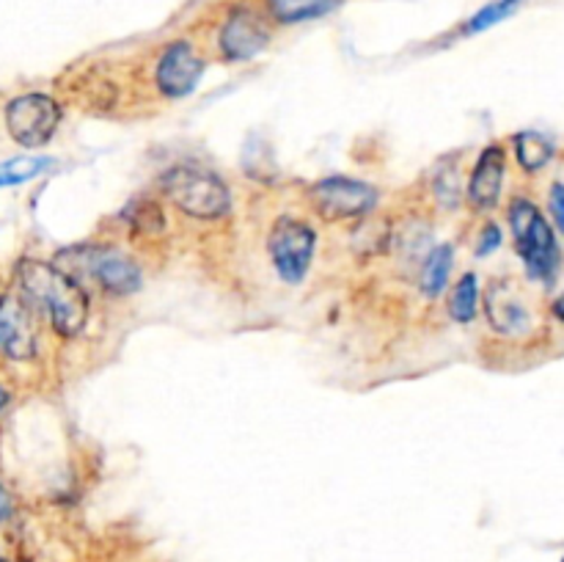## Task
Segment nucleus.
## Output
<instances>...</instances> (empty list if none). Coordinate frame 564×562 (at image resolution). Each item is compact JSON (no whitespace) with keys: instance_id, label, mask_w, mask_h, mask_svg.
<instances>
[{"instance_id":"nucleus-6","label":"nucleus","mask_w":564,"mask_h":562,"mask_svg":"<svg viewBox=\"0 0 564 562\" xmlns=\"http://www.w3.org/2000/svg\"><path fill=\"white\" fill-rule=\"evenodd\" d=\"M61 125V105L47 94H22L6 108V127L20 147H44Z\"/></svg>"},{"instance_id":"nucleus-8","label":"nucleus","mask_w":564,"mask_h":562,"mask_svg":"<svg viewBox=\"0 0 564 562\" xmlns=\"http://www.w3.org/2000/svg\"><path fill=\"white\" fill-rule=\"evenodd\" d=\"M270 44V31L251 9H231L218 31V47L226 61H251Z\"/></svg>"},{"instance_id":"nucleus-19","label":"nucleus","mask_w":564,"mask_h":562,"mask_svg":"<svg viewBox=\"0 0 564 562\" xmlns=\"http://www.w3.org/2000/svg\"><path fill=\"white\" fill-rule=\"evenodd\" d=\"M435 193H438V198L446 207H455L460 202V176H457L455 169L438 171V176H435Z\"/></svg>"},{"instance_id":"nucleus-5","label":"nucleus","mask_w":564,"mask_h":562,"mask_svg":"<svg viewBox=\"0 0 564 562\" xmlns=\"http://www.w3.org/2000/svg\"><path fill=\"white\" fill-rule=\"evenodd\" d=\"M72 253H77L80 259H72L64 253L66 268L75 264L80 273L91 275L102 290L113 292V295H132L135 290H141V268L127 253H121L119 248L86 246L75 248Z\"/></svg>"},{"instance_id":"nucleus-21","label":"nucleus","mask_w":564,"mask_h":562,"mask_svg":"<svg viewBox=\"0 0 564 562\" xmlns=\"http://www.w3.org/2000/svg\"><path fill=\"white\" fill-rule=\"evenodd\" d=\"M549 207H551V215H554L556 226H560V231L564 235V185L562 182H556V185L551 187Z\"/></svg>"},{"instance_id":"nucleus-10","label":"nucleus","mask_w":564,"mask_h":562,"mask_svg":"<svg viewBox=\"0 0 564 562\" xmlns=\"http://www.w3.org/2000/svg\"><path fill=\"white\" fill-rule=\"evenodd\" d=\"M0 353L17 361H25L36 353V328L31 312L25 303L11 295L0 298Z\"/></svg>"},{"instance_id":"nucleus-1","label":"nucleus","mask_w":564,"mask_h":562,"mask_svg":"<svg viewBox=\"0 0 564 562\" xmlns=\"http://www.w3.org/2000/svg\"><path fill=\"white\" fill-rule=\"evenodd\" d=\"M17 279H20L22 295L47 314L50 325L61 336L80 334L88 320V298L64 268H55L42 259H22Z\"/></svg>"},{"instance_id":"nucleus-2","label":"nucleus","mask_w":564,"mask_h":562,"mask_svg":"<svg viewBox=\"0 0 564 562\" xmlns=\"http://www.w3.org/2000/svg\"><path fill=\"white\" fill-rule=\"evenodd\" d=\"M510 226L527 275L532 281L549 284L556 270H560V242H556V235L549 220H545V215L529 198H512Z\"/></svg>"},{"instance_id":"nucleus-3","label":"nucleus","mask_w":564,"mask_h":562,"mask_svg":"<svg viewBox=\"0 0 564 562\" xmlns=\"http://www.w3.org/2000/svg\"><path fill=\"white\" fill-rule=\"evenodd\" d=\"M163 191L182 213L202 220L224 218L231 207L229 187L213 171L196 165H180L163 176Z\"/></svg>"},{"instance_id":"nucleus-22","label":"nucleus","mask_w":564,"mask_h":562,"mask_svg":"<svg viewBox=\"0 0 564 562\" xmlns=\"http://www.w3.org/2000/svg\"><path fill=\"white\" fill-rule=\"evenodd\" d=\"M9 516H11V499L3 490V485H0V521H6Z\"/></svg>"},{"instance_id":"nucleus-14","label":"nucleus","mask_w":564,"mask_h":562,"mask_svg":"<svg viewBox=\"0 0 564 562\" xmlns=\"http://www.w3.org/2000/svg\"><path fill=\"white\" fill-rule=\"evenodd\" d=\"M554 154H556L554 141L545 138L543 132L527 130L516 136V158L527 174H538V171H543L545 165L554 160Z\"/></svg>"},{"instance_id":"nucleus-11","label":"nucleus","mask_w":564,"mask_h":562,"mask_svg":"<svg viewBox=\"0 0 564 562\" xmlns=\"http://www.w3.org/2000/svg\"><path fill=\"white\" fill-rule=\"evenodd\" d=\"M485 312H488L494 331L505 336L527 334L532 328V309L521 298V292L510 281H496L490 284L488 298H485Z\"/></svg>"},{"instance_id":"nucleus-7","label":"nucleus","mask_w":564,"mask_h":562,"mask_svg":"<svg viewBox=\"0 0 564 562\" xmlns=\"http://www.w3.org/2000/svg\"><path fill=\"white\" fill-rule=\"evenodd\" d=\"M308 198L325 220H347L367 215L378 204V191L352 176H325L312 185Z\"/></svg>"},{"instance_id":"nucleus-13","label":"nucleus","mask_w":564,"mask_h":562,"mask_svg":"<svg viewBox=\"0 0 564 562\" xmlns=\"http://www.w3.org/2000/svg\"><path fill=\"white\" fill-rule=\"evenodd\" d=\"M345 0H264L268 14L281 25H297V22L317 20V17L336 11Z\"/></svg>"},{"instance_id":"nucleus-24","label":"nucleus","mask_w":564,"mask_h":562,"mask_svg":"<svg viewBox=\"0 0 564 562\" xmlns=\"http://www.w3.org/2000/svg\"><path fill=\"white\" fill-rule=\"evenodd\" d=\"M3 406H6V391L0 389V408H3Z\"/></svg>"},{"instance_id":"nucleus-23","label":"nucleus","mask_w":564,"mask_h":562,"mask_svg":"<svg viewBox=\"0 0 564 562\" xmlns=\"http://www.w3.org/2000/svg\"><path fill=\"white\" fill-rule=\"evenodd\" d=\"M551 312H554V317L560 320V323H564V292L560 298H556L554 303H551Z\"/></svg>"},{"instance_id":"nucleus-26","label":"nucleus","mask_w":564,"mask_h":562,"mask_svg":"<svg viewBox=\"0 0 564 562\" xmlns=\"http://www.w3.org/2000/svg\"><path fill=\"white\" fill-rule=\"evenodd\" d=\"M562 562H564V560H562Z\"/></svg>"},{"instance_id":"nucleus-17","label":"nucleus","mask_w":564,"mask_h":562,"mask_svg":"<svg viewBox=\"0 0 564 562\" xmlns=\"http://www.w3.org/2000/svg\"><path fill=\"white\" fill-rule=\"evenodd\" d=\"M479 312V281L474 273H466L449 298V314L457 323H471Z\"/></svg>"},{"instance_id":"nucleus-15","label":"nucleus","mask_w":564,"mask_h":562,"mask_svg":"<svg viewBox=\"0 0 564 562\" xmlns=\"http://www.w3.org/2000/svg\"><path fill=\"white\" fill-rule=\"evenodd\" d=\"M452 259H455V251H452L449 242H441L430 251L427 262L422 268V292L427 298H438L441 292L449 284L452 273Z\"/></svg>"},{"instance_id":"nucleus-20","label":"nucleus","mask_w":564,"mask_h":562,"mask_svg":"<svg viewBox=\"0 0 564 562\" xmlns=\"http://www.w3.org/2000/svg\"><path fill=\"white\" fill-rule=\"evenodd\" d=\"M499 246H501V229L496 224H488L482 229V235H479L477 257H488V253H494Z\"/></svg>"},{"instance_id":"nucleus-4","label":"nucleus","mask_w":564,"mask_h":562,"mask_svg":"<svg viewBox=\"0 0 564 562\" xmlns=\"http://www.w3.org/2000/svg\"><path fill=\"white\" fill-rule=\"evenodd\" d=\"M314 248H317V235H314L306 220L292 218V215H281L275 220L273 231H270L268 251L281 281L301 284L306 279L308 268H312Z\"/></svg>"},{"instance_id":"nucleus-12","label":"nucleus","mask_w":564,"mask_h":562,"mask_svg":"<svg viewBox=\"0 0 564 562\" xmlns=\"http://www.w3.org/2000/svg\"><path fill=\"white\" fill-rule=\"evenodd\" d=\"M505 171H507V154L499 143H490L482 149L477 165L468 180V202L479 209L496 207L501 196V185H505Z\"/></svg>"},{"instance_id":"nucleus-18","label":"nucleus","mask_w":564,"mask_h":562,"mask_svg":"<svg viewBox=\"0 0 564 562\" xmlns=\"http://www.w3.org/2000/svg\"><path fill=\"white\" fill-rule=\"evenodd\" d=\"M55 165L53 158H14L0 163V187L22 185V182L33 180V176L44 174Z\"/></svg>"},{"instance_id":"nucleus-16","label":"nucleus","mask_w":564,"mask_h":562,"mask_svg":"<svg viewBox=\"0 0 564 562\" xmlns=\"http://www.w3.org/2000/svg\"><path fill=\"white\" fill-rule=\"evenodd\" d=\"M521 6L523 0H490V3H485L482 9L474 11V14L463 22L460 33L463 36H477V33L490 31V28H496L499 22L510 20Z\"/></svg>"},{"instance_id":"nucleus-9","label":"nucleus","mask_w":564,"mask_h":562,"mask_svg":"<svg viewBox=\"0 0 564 562\" xmlns=\"http://www.w3.org/2000/svg\"><path fill=\"white\" fill-rule=\"evenodd\" d=\"M204 75L202 55L193 50L191 42H174L163 50L154 69L158 88L171 99H182L196 91Z\"/></svg>"},{"instance_id":"nucleus-25","label":"nucleus","mask_w":564,"mask_h":562,"mask_svg":"<svg viewBox=\"0 0 564 562\" xmlns=\"http://www.w3.org/2000/svg\"><path fill=\"white\" fill-rule=\"evenodd\" d=\"M0 562H6V560H3V556H0Z\"/></svg>"}]
</instances>
